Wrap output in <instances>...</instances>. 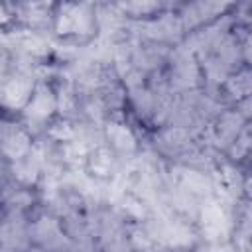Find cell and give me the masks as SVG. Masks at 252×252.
I'll list each match as a JSON object with an SVG mask.
<instances>
[{
    "instance_id": "obj_1",
    "label": "cell",
    "mask_w": 252,
    "mask_h": 252,
    "mask_svg": "<svg viewBox=\"0 0 252 252\" xmlns=\"http://www.w3.org/2000/svg\"><path fill=\"white\" fill-rule=\"evenodd\" d=\"M93 8L87 4H65L57 14V33H89L93 30Z\"/></svg>"
},
{
    "instance_id": "obj_2",
    "label": "cell",
    "mask_w": 252,
    "mask_h": 252,
    "mask_svg": "<svg viewBox=\"0 0 252 252\" xmlns=\"http://www.w3.org/2000/svg\"><path fill=\"white\" fill-rule=\"evenodd\" d=\"M57 106V98L53 96L51 89L45 83H39L33 87V93L28 100V104L24 106V114L30 122H43L51 116V112Z\"/></svg>"
},
{
    "instance_id": "obj_3",
    "label": "cell",
    "mask_w": 252,
    "mask_h": 252,
    "mask_svg": "<svg viewBox=\"0 0 252 252\" xmlns=\"http://www.w3.org/2000/svg\"><path fill=\"white\" fill-rule=\"evenodd\" d=\"M26 242H28V232H26L24 217L18 209H12V213L0 224V244L2 248L20 250L26 246Z\"/></svg>"
},
{
    "instance_id": "obj_4",
    "label": "cell",
    "mask_w": 252,
    "mask_h": 252,
    "mask_svg": "<svg viewBox=\"0 0 252 252\" xmlns=\"http://www.w3.org/2000/svg\"><path fill=\"white\" fill-rule=\"evenodd\" d=\"M33 93V79L30 75H16L6 81L2 89V98L10 108H22L28 104Z\"/></svg>"
},
{
    "instance_id": "obj_5",
    "label": "cell",
    "mask_w": 252,
    "mask_h": 252,
    "mask_svg": "<svg viewBox=\"0 0 252 252\" xmlns=\"http://www.w3.org/2000/svg\"><path fill=\"white\" fill-rule=\"evenodd\" d=\"M33 238L35 242H39L45 248H53V250H61L67 246L65 234L59 228V222L53 217H41L35 224H33Z\"/></svg>"
},
{
    "instance_id": "obj_6",
    "label": "cell",
    "mask_w": 252,
    "mask_h": 252,
    "mask_svg": "<svg viewBox=\"0 0 252 252\" xmlns=\"http://www.w3.org/2000/svg\"><path fill=\"white\" fill-rule=\"evenodd\" d=\"M0 150H2V154L6 158H10L12 161H16V159L24 158L26 154H30L32 140H30V136H28L26 130L14 126V128H10L8 132L2 134V138H0Z\"/></svg>"
},
{
    "instance_id": "obj_7",
    "label": "cell",
    "mask_w": 252,
    "mask_h": 252,
    "mask_svg": "<svg viewBox=\"0 0 252 252\" xmlns=\"http://www.w3.org/2000/svg\"><path fill=\"white\" fill-rule=\"evenodd\" d=\"M226 215L222 207L217 201H211L203 207V232L207 234L209 240H219L226 234Z\"/></svg>"
},
{
    "instance_id": "obj_8",
    "label": "cell",
    "mask_w": 252,
    "mask_h": 252,
    "mask_svg": "<svg viewBox=\"0 0 252 252\" xmlns=\"http://www.w3.org/2000/svg\"><path fill=\"white\" fill-rule=\"evenodd\" d=\"M41 165H43V154L39 150H30V154H26L24 158L14 161L12 173L20 183L32 185V183H35V179L41 171Z\"/></svg>"
},
{
    "instance_id": "obj_9",
    "label": "cell",
    "mask_w": 252,
    "mask_h": 252,
    "mask_svg": "<svg viewBox=\"0 0 252 252\" xmlns=\"http://www.w3.org/2000/svg\"><path fill=\"white\" fill-rule=\"evenodd\" d=\"M177 181H179L181 191L189 193L191 197L193 195H207L211 191V187H213L211 181H209V177H205V173L195 171V169H187V167L179 169Z\"/></svg>"
},
{
    "instance_id": "obj_10",
    "label": "cell",
    "mask_w": 252,
    "mask_h": 252,
    "mask_svg": "<svg viewBox=\"0 0 252 252\" xmlns=\"http://www.w3.org/2000/svg\"><path fill=\"white\" fill-rule=\"evenodd\" d=\"M112 163H114V156L106 146H94L87 154V165L91 173L96 177H108L112 171Z\"/></svg>"
},
{
    "instance_id": "obj_11",
    "label": "cell",
    "mask_w": 252,
    "mask_h": 252,
    "mask_svg": "<svg viewBox=\"0 0 252 252\" xmlns=\"http://www.w3.org/2000/svg\"><path fill=\"white\" fill-rule=\"evenodd\" d=\"M240 124H242V116L238 112H224L215 128V138L219 140V144H232L238 138L240 132Z\"/></svg>"
},
{
    "instance_id": "obj_12",
    "label": "cell",
    "mask_w": 252,
    "mask_h": 252,
    "mask_svg": "<svg viewBox=\"0 0 252 252\" xmlns=\"http://www.w3.org/2000/svg\"><path fill=\"white\" fill-rule=\"evenodd\" d=\"M106 136H108L112 148L118 150V152L130 154V152H134V148H136L134 134H132V130H130L128 126H124V124L110 122V124L106 126Z\"/></svg>"
},
{
    "instance_id": "obj_13",
    "label": "cell",
    "mask_w": 252,
    "mask_h": 252,
    "mask_svg": "<svg viewBox=\"0 0 252 252\" xmlns=\"http://www.w3.org/2000/svg\"><path fill=\"white\" fill-rule=\"evenodd\" d=\"M159 144L167 152H179V150L187 148V144H189V132L183 126H171V128H167V130L161 132Z\"/></svg>"
},
{
    "instance_id": "obj_14",
    "label": "cell",
    "mask_w": 252,
    "mask_h": 252,
    "mask_svg": "<svg viewBox=\"0 0 252 252\" xmlns=\"http://www.w3.org/2000/svg\"><path fill=\"white\" fill-rule=\"evenodd\" d=\"M22 20L32 26H43L49 20V6L47 4H22L18 6Z\"/></svg>"
},
{
    "instance_id": "obj_15",
    "label": "cell",
    "mask_w": 252,
    "mask_h": 252,
    "mask_svg": "<svg viewBox=\"0 0 252 252\" xmlns=\"http://www.w3.org/2000/svg\"><path fill=\"white\" fill-rule=\"evenodd\" d=\"M228 91L234 93V96H246L250 93V75H248V71H242L240 75L232 77L228 81Z\"/></svg>"
},
{
    "instance_id": "obj_16",
    "label": "cell",
    "mask_w": 252,
    "mask_h": 252,
    "mask_svg": "<svg viewBox=\"0 0 252 252\" xmlns=\"http://www.w3.org/2000/svg\"><path fill=\"white\" fill-rule=\"evenodd\" d=\"M49 136L53 140H57V142H65L67 144V142L75 140V128L69 126L67 122H57V124H53L49 128Z\"/></svg>"
},
{
    "instance_id": "obj_17",
    "label": "cell",
    "mask_w": 252,
    "mask_h": 252,
    "mask_svg": "<svg viewBox=\"0 0 252 252\" xmlns=\"http://www.w3.org/2000/svg\"><path fill=\"white\" fill-rule=\"evenodd\" d=\"M32 201H33V197L26 191V189H22V191H16V193H12L8 199H6V203L12 207V209H24V207H28V205H32Z\"/></svg>"
},
{
    "instance_id": "obj_18",
    "label": "cell",
    "mask_w": 252,
    "mask_h": 252,
    "mask_svg": "<svg viewBox=\"0 0 252 252\" xmlns=\"http://www.w3.org/2000/svg\"><path fill=\"white\" fill-rule=\"evenodd\" d=\"M28 252H43V250H39V248H33V250H28Z\"/></svg>"
},
{
    "instance_id": "obj_19",
    "label": "cell",
    "mask_w": 252,
    "mask_h": 252,
    "mask_svg": "<svg viewBox=\"0 0 252 252\" xmlns=\"http://www.w3.org/2000/svg\"><path fill=\"white\" fill-rule=\"evenodd\" d=\"M144 252H161V250H144Z\"/></svg>"
},
{
    "instance_id": "obj_20",
    "label": "cell",
    "mask_w": 252,
    "mask_h": 252,
    "mask_svg": "<svg viewBox=\"0 0 252 252\" xmlns=\"http://www.w3.org/2000/svg\"><path fill=\"white\" fill-rule=\"evenodd\" d=\"M0 138H2V122H0Z\"/></svg>"
}]
</instances>
